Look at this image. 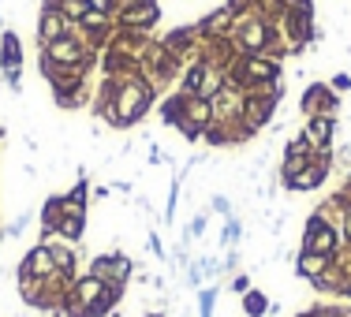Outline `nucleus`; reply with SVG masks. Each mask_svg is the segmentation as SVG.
<instances>
[{"label": "nucleus", "instance_id": "nucleus-13", "mask_svg": "<svg viewBox=\"0 0 351 317\" xmlns=\"http://www.w3.org/2000/svg\"><path fill=\"white\" fill-rule=\"evenodd\" d=\"M19 56H23V53H19V38H15V34H4V38H0V71L8 75V82H12L15 94H19V68H23Z\"/></svg>", "mask_w": 351, "mask_h": 317}, {"label": "nucleus", "instance_id": "nucleus-31", "mask_svg": "<svg viewBox=\"0 0 351 317\" xmlns=\"http://www.w3.org/2000/svg\"><path fill=\"white\" fill-rule=\"evenodd\" d=\"M344 190H351V176H348V183H344Z\"/></svg>", "mask_w": 351, "mask_h": 317}, {"label": "nucleus", "instance_id": "nucleus-9", "mask_svg": "<svg viewBox=\"0 0 351 317\" xmlns=\"http://www.w3.org/2000/svg\"><path fill=\"white\" fill-rule=\"evenodd\" d=\"M337 97H332V90L325 86V82H314L311 90H306V97L299 101V108H303V116L311 120V116H337Z\"/></svg>", "mask_w": 351, "mask_h": 317}, {"label": "nucleus", "instance_id": "nucleus-2", "mask_svg": "<svg viewBox=\"0 0 351 317\" xmlns=\"http://www.w3.org/2000/svg\"><path fill=\"white\" fill-rule=\"evenodd\" d=\"M340 246H344V239H340V228L337 224H329L322 213L314 210V216L306 220L303 228V246L299 250H311V254H325V257H337Z\"/></svg>", "mask_w": 351, "mask_h": 317}, {"label": "nucleus", "instance_id": "nucleus-23", "mask_svg": "<svg viewBox=\"0 0 351 317\" xmlns=\"http://www.w3.org/2000/svg\"><path fill=\"white\" fill-rule=\"evenodd\" d=\"M53 8L64 15V19H82L94 4H90V0H60V4H53Z\"/></svg>", "mask_w": 351, "mask_h": 317}, {"label": "nucleus", "instance_id": "nucleus-11", "mask_svg": "<svg viewBox=\"0 0 351 317\" xmlns=\"http://www.w3.org/2000/svg\"><path fill=\"white\" fill-rule=\"evenodd\" d=\"M332 135H337V116H311V123L303 127V138L311 149H329Z\"/></svg>", "mask_w": 351, "mask_h": 317}, {"label": "nucleus", "instance_id": "nucleus-20", "mask_svg": "<svg viewBox=\"0 0 351 317\" xmlns=\"http://www.w3.org/2000/svg\"><path fill=\"white\" fill-rule=\"evenodd\" d=\"M60 216H64V202H60V194L45 198V205H41V231H56Z\"/></svg>", "mask_w": 351, "mask_h": 317}, {"label": "nucleus", "instance_id": "nucleus-5", "mask_svg": "<svg viewBox=\"0 0 351 317\" xmlns=\"http://www.w3.org/2000/svg\"><path fill=\"white\" fill-rule=\"evenodd\" d=\"M213 112H210V97H195V94H183V116L176 127L183 131L187 138H198L202 127H210Z\"/></svg>", "mask_w": 351, "mask_h": 317}, {"label": "nucleus", "instance_id": "nucleus-30", "mask_svg": "<svg viewBox=\"0 0 351 317\" xmlns=\"http://www.w3.org/2000/svg\"><path fill=\"white\" fill-rule=\"evenodd\" d=\"M142 317H165V314H161V310H154V314H142Z\"/></svg>", "mask_w": 351, "mask_h": 317}, {"label": "nucleus", "instance_id": "nucleus-4", "mask_svg": "<svg viewBox=\"0 0 351 317\" xmlns=\"http://www.w3.org/2000/svg\"><path fill=\"white\" fill-rule=\"evenodd\" d=\"M90 277L112 283V288H128V280L135 277V262H131L123 250H108V254H97L94 262H90Z\"/></svg>", "mask_w": 351, "mask_h": 317}, {"label": "nucleus", "instance_id": "nucleus-6", "mask_svg": "<svg viewBox=\"0 0 351 317\" xmlns=\"http://www.w3.org/2000/svg\"><path fill=\"white\" fill-rule=\"evenodd\" d=\"M157 19H161L157 0H131L128 8H120V27L128 30V34H142V30H149Z\"/></svg>", "mask_w": 351, "mask_h": 317}, {"label": "nucleus", "instance_id": "nucleus-1", "mask_svg": "<svg viewBox=\"0 0 351 317\" xmlns=\"http://www.w3.org/2000/svg\"><path fill=\"white\" fill-rule=\"evenodd\" d=\"M149 97H154V90H149L142 79H135V75H131L128 82H120V86H116V97L108 101L116 108V131L138 123L142 116L149 112Z\"/></svg>", "mask_w": 351, "mask_h": 317}, {"label": "nucleus", "instance_id": "nucleus-25", "mask_svg": "<svg viewBox=\"0 0 351 317\" xmlns=\"http://www.w3.org/2000/svg\"><path fill=\"white\" fill-rule=\"evenodd\" d=\"M224 8H228V12H232V15H236V19H239V15H247L250 8H254V0H228V4H224Z\"/></svg>", "mask_w": 351, "mask_h": 317}, {"label": "nucleus", "instance_id": "nucleus-27", "mask_svg": "<svg viewBox=\"0 0 351 317\" xmlns=\"http://www.w3.org/2000/svg\"><path fill=\"white\" fill-rule=\"evenodd\" d=\"M340 239H344V246H351V205L344 210V220H340Z\"/></svg>", "mask_w": 351, "mask_h": 317}, {"label": "nucleus", "instance_id": "nucleus-3", "mask_svg": "<svg viewBox=\"0 0 351 317\" xmlns=\"http://www.w3.org/2000/svg\"><path fill=\"white\" fill-rule=\"evenodd\" d=\"M277 97H280V86L277 90H265V86L250 90V94L243 97V120H239V127H243L247 138L273 120V112H277Z\"/></svg>", "mask_w": 351, "mask_h": 317}, {"label": "nucleus", "instance_id": "nucleus-21", "mask_svg": "<svg viewBox=\"0 0 351 317\" xmlns=\"http://www.w3.org/2000/svg\"><path fill=\"white\" fill-rule=\"evenodd\" d=\"M195 34L198 30H191V27H180V30H169V34H165V49H169V53H187L191 49V41H195Z\"/></svg>", "mask_w": 351, "mask_h": 317}, {"label": "nucleus", "instance_id": "nucleus-24", "mask_svg": "<svg viewBox=\"0 0 351 317\" xmlns=\"http://www.w3.org/2000/svg\"><path fill=\"white\" fill-rule=\"evenodd\" d=\"M213 306H217V288L210 283V288L198 291V317H213Z\"/></svg>", "mask_w": 351, "mask_h": 317}, {"label": "nucleus", "instance_id": "nucleus-12", "mask_svg": "<svg viewBox=\"0 0 351 317\" xmlns=\"http://www.w3.org/2000/svg\"><path fill=\"white\" fill-rule=\"evenodd\" d=\"M68 27H71V19H64L56 8H41V19H38V41L41 45H49V41H60V38H68Z\"/></svg>", "mask_w": 351, "mask_h": 317}, {"label": "nucleus", "instance_id": "nucleus-16", "mask_svg": "<svg viewBox=\"0 0 351 317\" xmlns=\"http://www.w3.org/2000/svg\"><path fill=\"white\" fill-rule=\"evenodd\" d=\"M332 265V257H325V254H311V250H299L295 254V277H303V280H317L325 269Z\"/></svg>", "mask_w": 351, "mask_h": 317}, {"label": "nucleus", "instance_id": "nucleus-18", "mask_svg": "<svg viewBox=\"0 0 351 317\" xmlns=\"http://www.w3.org/2000/svg\"><path fill=\"white\" fill-rule=\"evenodd\" d=\"M228 27H236V15H232L228 8H217L213 15H206V19H202V27H198V30H202L206 38H228Z\"/></svg>", "mask_w": 351, "mask_h": 317}, {"label": "nucleus", "instance_id": "nucleus-10", "mask_svg": "<svg viewBox=\"0 0 351 317\" xmlns=\"http://www.w3.org/2000/svg\"><path fill=\"white\" fill-rule=\"evenodd\" d=\"M45 49V60H53V64H60V68H71V64H86L90 56L82 53V45L75 38H60V41H49V45H41Z\"/></svg>", "mask_w": 351, "mask_h": 317}, {"label": "nucleus", "instance_id": "nucleus-19", "mask_svg": "<svg viewBox=\"0 0 351 317\" xmlns=\"http://www.w3.org/2000/svg\"><path fill=\"white\" fill-rule=\"evenodd\" d=\"M79 23H82V30H90V38H94V41H105V34H108V15L101 12V8H90Z\"/></svg>", "mask_w": 351, "mask_h": 317}, {"label": "nucleus", "instance_id": "nucleus-22", "mask_svg": "<svg viewBox=\"0 0 351 317\" xmlns=\"http://www.w3.org/2000/svg\"><path fill=\"white\" fill-rule=\"evenodd\" d=\"M269 299H265V291H258V288H250L247 295H243V314L247 317H265L269 314Z\"/></svg>", "mask_w": 351, "mask_h": 317}, {"label": "nucleus", "instance_id": "nucleus-28", "mask_svg": "<svg viewBox=\"0 0 351 317\" xmlns=\"http://www.w3.org/2000/svg\"><path fill=\"white\" fill-rule=\"evenodd\" d=\"M332 90H351V75H337V79H332Z\"/></svg>", "mask_w": 351, "mask_h": 317}, {"label": "nucleus", "instance_id": "nucleus-15", "mask_svg": "<svg viewBox=\"0 0 351 317\" xmlns=\"http://www.w3.org/2000/svg\"><path fill=\"white\" fill-rule=\"evenodd\" d=\"M19 269H27L30 277H38V280L53 277V272H56V262H53V250H49L45 243L30 246V250H27V257H23V262H19Z\"/></svg>", "mask_w": 351, "mask_h": 317}, {"label": "nucleus", "instance_id": "nucleus-29", "mask_svg": "<svg viewBox=\"0 0 351 317\" xmlns=\"http://www.w3.org/2000/svg\"><path fill=\"white\" fill-rule=\"evenodd\" d=\"M329 317H351V306H329Z\"/></svg>", "mask_w": 351, "mask_h": 317}, {"label": "nucleus", "instance_id": "nucleus-26", "mask_svg": "<svg viewBox=\"0 0 351 317\" xmlns=\"http://www.w3.org/2000/svg\"><path fill=\"white\" fill-rule=\"evenodd\" d=\"M232 291H236V295H247V291H250V277H247V272H236V277H232Z\"/></svg>", "mask_w": 351, "mask_h": 317}, {"label": "nucleus", "instance_id": "nucleus-14", "mask_svg": "<svg viewBox=\"0 0 351 317\" xmlns=\"http://www.w3.org/2000/svg\"><path fill=\"white\" fill-rule=\"evenodd\" d=\"M105 291H108V283H105V280H97V277H90V272H86V277H75V283H71L75 303H79L86 314L97 306V299H101Z\"/></svg>", "mask_w": 351, "mask_h": 317}, {"label": "nucleus", "instance_id": "nucleus-8", "mask_svg": "<svg viewBox=\"0 0 351 317\" xmlns=\"http://www.w3.org/2000/svg\"><path fill=\"white\" fill-rule=\"evenodd\" d=\"M210 112H213L217 123H224V127H236V120H243V94H232L228 86H221V90L210 97Z\"/></svg>", "mask_w": 351, "mask_h": 317}, {"label": "nucleus", "instance_id": "nucleus-17", "mask_svg": "<svg viewBox=\"0 0 351 317\" xmlns=\"http://www.w3.org/2000/svg\"><path fill=\"white\" fill-rule=\"evenodd\" d=\"M56 236L71 246L82 243V239H86V213H64L60 224H56Z\"/></svg>", "mask_w": 351, "mask_h": 317}, {"label": "nucleus", "instance_id": "nucleus-7", "mask_svg": "<svg viewBox=\"0 0 351 317\" xmlns=\"http://www.w3.org/2000/svg\"><path fill=\"white\" fill-rule=\"evenodd\" d=\"M329 168H332V153L329 149H314V161L288 183V190H303V194L306 190H317L325 179H329Z\"/></svg>", "mask_w": 351, "mask_h": 317}]
</instances>
